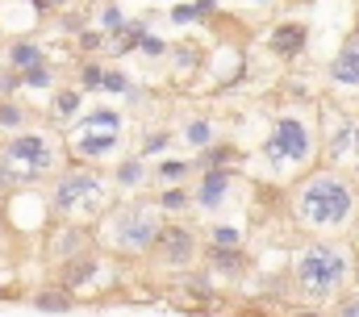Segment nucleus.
<instances>
[{"label":"nucleus","mask_w":359,"mask_h":317,"mask_svg":"<svg viewBox=\"0 0 359 317\" xmlns=\"http://www.w3.org/2000/svg\"><path fill=\"white\" fill-rule=\"evenodd\" d=\"M288 217L313 238H347L359 226V184L351 171L318 163L288 188Z\"/></svg>","instance_id":"f257e3e1"},{"label":"nucleus","mask_w":359,"mask_h":317,"mask_svg":"<svg viewBox=\"0 0 359 317\" xmlns=\"http://www.w3.org/2000/svg\"><path fill=\"white\" fill-rule=\"evenodd\" d=\"M359 246L347 238H309L292 250L288 280L309 305H330L355 284Z\"/></svg>","instance_id":"f03ea898"},{"label":"nucleus","mask_w":359,"mask_h":317,"mask_svg":"<svg viewBox=\"0 0 359 317\" xmlns=\"http://www.w3.org/2000/svg\"><path fill=\"white\" fill-rule=\"evenodd\" d=\"M259 163L276 184H297L305 171L322 163V126L309 109H284L276 113L259 142Z\"/></svg>","instance_id":"7ed1b4c3"},{"label":"nucleus","mask_w":359,"mask_h":317,"mask_svg":"<svg viewBox=\"0 0 359 317\" xmlns=\"http://www.w3.org/2000/svg\"><path fill=\"white\" fill-rule=\"evenodd\" d=\"M46 201H50V217L55 222H76V226H96L113 201H117V188L109 180V171L100 167H84V163H72L46 184Z\"/></svg>","instance_id":"20e7f679"},{"label":"nucleus","mask_w":359,"mask_h":317,"mask_svg":"<svg viewBox=\"0 0 359 317\" xmlns=\"http://www.w3.org/2000/svg\"><path fill=\"white\" fill-rule=\"evenodd\" d=\"M163 213L155 201H142V196H126V201H113V209L92 226L96 230V246L104 255H117V259H147L155 238L163 230Z\"/></svg>","instance_id":"39448f33"},{"label":"nucleus","mask_w":359,"mask_h":317,"mask_svg":"<svg viewBox=\"0 0 359 317\" xmlns=\"http://www.w3.org/2000/svg\"><path fill=\"white\" fill-rule=\"evenodd\" d=\"M0 158L25 180V188H38V184H50L67 167L72 151H67V138L55 126H29L21 134L0 138Z\"/></svg>","instance_id":"423d86ee"},{"label":"nucleus","mask_w":359,"mask_h":317,"mask_svg":"<svg viewBox=\"0 0 359 317\" xmlns=\"http://www.w3.org/2000/svg\"><path fill=\"white\" fill-rule=\"evenodd\" d=\"M318 126H322V163L351 171L359 163V113H347L339 104H322Z\"/></svg>","instance_id":"0eeeda50"},{"label":"nucleus","mask_w":359,"mask_h":317,"mask_svg":"<svg viewBox=\"0 0 359 317\" xmlns=\"http://www.w3.org/2000/svg\"><path fill=\"white\" fill-rule=\"evenodd\" d=\"M201 250H205V238L196 234L192 226H184V222H163V230H159V238H155V246H151L147 259H151L159 271L180 276V271L201 267Z\"/></svg>","instance_id":"6e6552de"},{"label":"nucleus","mask_w":359,"mask_h":317,"mask_svg":"<svg viewBox=\"0 0 359 317\" xmlns=\"http://www.w3.org/2000/svg\"><path fill=\"white\" fill-rule=\"evenodd\" d=\"M50 280L63 284L67 292H92V288H104V284H113V259H109L100 246H92V250H80V255L55 263V267H50Z\"/></svg>","instance_id":"1a4fd4ad"},{"label":"nucleus","mask_w":359,"mask_h":317,"mask_svg":"<svg viewBox=\"0 0 359 317\" xmlns=\"http://www.w3.org/2000/svg\"><path fill=\"white\" fill-rule=\"evenodd\" d=\"M238 188V167H213V171H196V184H192V209L205 213V217H222L230 205H234V192Z\"/></svg>","instance_id":"9d476101"},{"label":"nucleus","mask_w":359,"mask_h":317,"mask_svg":"<svg viewBox=\"0 0 359 317\" xmlns=\"http://www.w3.org/2000/svg\"><path fill=\"white\" fill-rule=\"evenodd\" d=\"M92 246H96V230L92 226H76V222H50L46 238H42V250H46L50 267L72 259V255H80V250H92Z\"/></svg>","instance_id":"9b49d317"},{"label":"nucleus","mask_w":359,"mask_h":317,"mask_svg":"<svg viewBox=\"0 0 359 317\" xmlns=\"http://www.w3.org/2000/svg\"><path fill=\"white\" fill-rule=\"evenodd\" d=\"M326 83L343 96H359V21L343 38V46L334 50V59L326 63Z\"/></svg>","instance_id":"f8f14e48"},{"label":"nucleus","mask_w":359,"mask_h":317,"mask_svg":"<svg viewBox=\"0 0 359 317\" xmlns=\"http://www.w3.org/2000/svg\"><path fill=\"white\" fill-rule=\"evenodd\" d=\"M201 267L213 280H222V284H238L251 271V255H247V246H205L201 250Z\"/></svg>","instance_id":"ddd939ff"},{"label":"nucleus","mask_w":359,"mask_h":317,"mask_svg":"<svg viewBox=\"0 0 359 317\" xmlns=\"http://www.w3.org/2000/svg\"><path fill=\"white\" fill-rule=\"evenodd\" d=\"M264 42H268V50L280 59V63H297V59L309 50V25H305V21H297V17L276 21Z\"/></svg>","instance_id":"4468645a"},{"label":"nucleus","mask_w":359,"mask_h":317,"mask_svg":"<svg viewBox=\"0 0 359 317\" xmlns=\"http://www.w3.org/2000/svg\"><path fill=\"white\" fill-rule=\"evenodd\" d=\"M84 109H88V92L76 88V83H63V88H55L50 100H46V121H50L59 134H67Z\"/></svg>","instance_id":"2eb2a0df"},{"label":"nucleus","mask_w":359,"mask_h":317,"mask_svg":"<svg viewBox=\"0 0 359 317\" xmlns=\"http://www.w3.org/2000/svg\"><path fill=\"white\" fill-rule=\"evenodd\" d=\"M50 55H46V46L38 42V38H29V34H17V38H8L4 42V50H0V63H8L17 76H25V72H34V67H42Z\"/></svg>","instance_id":"dca6fc26"},{"label":"nucleus","mask_w":359,"mask_h":317,"mask_svg":"<svg viewBox=\"0 0 359 317\" xmlns=\"http://www.w3.org/2000/svg\"><path fill=\"white\" fill-rule=\"evenodd\" d=\"M109 180L117 192H142L151 184V158H142L138 151L134 155H117L113 167H109Z\"/></svg>","instance_id":"f3484780"},{"label":"nucleus","mask_w":359,"mask_h":317,"mask_svg":"<svg viewBox=\"0 0 359 317\" xmlns=\"http://www.w3.org/2000/svg\"><path fill=\"white\" fill-rule=\"evenodd\" d=\"M176 284H180V292H184V301H192L196 309H213V305H217V280H213L205 267L180 271Z\"/></svg>","instance_id":"a211bd4d"},{"label":"nucleus","mask_w":359,"mask_h":317,"mask_svg":"<svg viewBox=\"0 0 359 317\" xmlns=\"http://www.w3.org/2000/svg\"><path fill=\"white\" fill-rule=\"evenodd\" d=\"M168 63H172V76H176V83H188V79H196L201 72H205L209 50H205L201 42H172Z\"/></svg>","instance_id":"6ab92c4d"},{"label":"nucleus","mask_w":359,"mask_h":317,"mask_svg":"<svg viewBox=\"0 0 359 317\" xmlns=\"http://www.w3.org/2000/svg\"><path fill=\"white\" fill-rule=\"evenodd\" d=\"M25 301H29V309H34V313H46V317H63V313H72V309H76V292H67V288H63V284H55V280H50V284H42V288H34Z\"/></svg>","instance_id":"aec40b11"},{"label":"nucleus","mask_w":359,"mask_h":317,"mask_svg":"<svg viewBox=\"0 0 359 317\" xmlns=\"http://www.w3.org/2000/svg\"><path fill=\"white\" fill-rule=\"evenodd\" d=\"M72 130H96V134H126V113L113 104H88Z\"/></svg>","instance_id":"412c9836"},{"label":"nucleus","mask_w":359,"mask_h":317,"mask_svg":"<svg viewBox=\"0 0 359 317\" xmlns=\"http://www.w3.org/2000/svg\"><path fill=\"white\" fill-rule=\"evenodd\" d=\"M55 88H63V67H59V59H46L42 67H34V72L21 76V92H29V96H46V100H50Z\"/></svg>","instance_id":"4be33fe9"},{"label":"nucleus","mask_w":359,"mask_h":317,"mask_svg":"<svg viewBox=\"0 0 359 317\" xmlns=\"http://www.w3.org/2000/svg\"><path fill=\"white\" fill-rule=\"evenodd\" d=\"M238 158H243V151L234 147V142H213V147H205V151H196V155L188 158L192 163V171H213V167H238Z\"/></svg>","instance_id":"5701e85b"},{"label":"nucleus","mask_w":359,"mask_h":317,"mask_svg":"<svg viewBox=\"0 0 359 317\" xmlns=\"http://www.w3.org/2000/svg\"><path fill=\"white\" fill-rule=\"evenodd\" d=\"M29 126H34V109H29L21 96H4V100H0V138L21 134V130H29Z\"/></svg>","instance_id":"b1692460"},{"label":"nucleus","mask_w":359,"mask_h":317,"mask_svg":"<svg viewBox=\"0 0 359 317\" xmlns=\"http://www.w3.org/2000/svg\"><path fill=\"white\" fill-rule=\"evenodd\" d=\"M188 175H196L188 158L163 155V158H155V163H151V184H155V188H176V184H184Z\"/></svg>","instance_id":"393cba45"},{"label":"nucleus","mask_w":359,"mask_h":317,"mask_svg":"<svg viewBox=\"0 0 359 317\" xmlns=\"http://www.w3.org/2000/svg\"><path fill=\"white\" fill-rule=\"evenodd\" d=\"M147 34H151V21H147V17H130V25L109 42V55H113V59H130V55H138V46H142Z\"/></svg>","instance_id":"a878e982"},{"label":"nucleus","mask_w":359,"mask_h":317,"mask_svg":"<svg viewBox=\"0 0 359 317\" xmlns=\"http://www.w3.org/2000/svg\"><path fill=\"white\" fill-rule=\"evenodd\" d=\"M205 246H247V226L243 222H226V217H213L205 226Z\"/></svg>","instance_id":"bb28decb"},{"label":"nucleus","mask_w":359,"mask_h":317,"mask_svg":"<svg viewBox=\"0 0 359 317\" xmlns=\"http://www.w3.org/2000/svg\"><path fill=\"white\" fill-rule=\"evenodd\" d=\"M151 201H155L159 213L172 217V222H180L184 213H192V188H184V184H176V188H159Z\"/></svg>","instance_id":"cd10ccee"},{"label":"nucleus","mask_w":359,"mask_h":317,"mask_svg":"<svg viewBox=\"0 0 359 317\" xmlns=\"http://www.w3.org/2000/svg\"><path fill=\"white\" fill-rule=\"evenodd\" d=\"M180 138H184V147H192V151H205V147L222 142V138H217V121H213V117H188V121H184V130H180Z\"/></svg>","instance_id":"c85d7f7f"},{"label":"nucleus","mask_w":359,"mask_h":317,"mask_svg":"<svg viewBox=\"0 0 359 317\" xmlns=\"http://www.w3.org/2000/svg\"><path fill=\"white\" fill-rule=\"evenodd\" d=\"M92 25H96V29H100V34L113 42V38H117V34L130 25V17H126V8H121L117 0H104V4H96V17H92Z\"/></svg>","instance_id":"c756f323"},{"label":"nucleus","mask_w":359,"mask_h":317,"mask_svg":"<svg viewBox=\"0 0 359 317\" xmlns=\"http://www.w3.org/2000/svg\"><path fill=\"white\" fill-rule=\"evenodd\" d=\"M172 142H176V134H172L168 126H151V130H142V138H138V155L142 158H163L172 151Z\"/></svg>","instance_id":"7c9ffc66"},{"label":"nucleus","mask_w":359,"mask_h":317,"mask_svg":"<svg viewBox=\"0 0 359 317\" xmlns=\"http://www.w3.org/2000/svg\"><path fill=\"white\" fill-rule=\"evenodd\" d=\"M88 25H92V17H84L80 8H63V13H55V17H50V29H55L59 38H72V42H76Z\"/></svg>","instance_id":"2f4dec72"},{"label":"nucleus","mask_w":359,"mask_h":317,"mask_svg":"<svg viewBox=\"0 0 359 317\" xmlns=\"http://www.w3.org/2000/svg\"><path fill=\"white\" fill-rule=\"evenodd\" d=\"M104 67L109 63H100V59H76V88H84V92H100V83H104Z\"/></svg>","instance_id":"473e14b6"},{"label":"nucleus","mask_w":359,"mask_h":317,"mask_svg":"<svg viewBox=\"0 0 359 317\" xmlns=\"http://www.w3.org/2000/svg\"><path fill=\"white\" fill-rule=\"evenodd\" d=\"M76 50H80L84 59H96L100 50H109V38H104V34H100L96 25H88V29H84V34L76 38Z\"/></svg>","instance_id":"72a5a7b5"},{"label":"nucleus","mask_w":359,"mask_h":317,"mask_svg":"<svg viewBox=\"0 0 359 317\" xmlns=\"http://www.w3.org/2000/svg\"><path fill=\"white\" fill-rule=\"evenodd\" d=\"M130 88H134V79L126 76L121 67H113V63L104 67V83H100V92H104V96H126Z\"/></svg>","instance_id":"f704fd0d"},{"label":"nucleus","mask_w":359,"mask_h":317,"mask_svg":"<svg viewBox=\"0 0 359 317\" xmlns=\"http://www.w3.org/2000/svg\"><path fill=\"white\" fill-rule=\"evenodd\" d=\"M168 21H172V25H184V29H188V25H201L196 4H192V0H180V4H172V8H168Z\"/></svg>","instance_id":"c9c22d12"},{"label":"nucleus","mask_w":359,"mask_h":317,"mask_svg":"<svg viewBox=\"0 0 359 317\" xmlns=\"http://www.w3.org/2000/svg\"><path fill=\"white\" fill-rule=\"evenodd\" d=\"M138 55H147V59H155V63H159V59H168V55H172V42H168V38H159V34H147V38H142V46H138Z\"/></svg>","instance_id":"e433bc0d"},{"label":"nucleus","mask_w":359,"mask_h":317,"mask_svg":"<svg viewBox=\"0 0 359 317\" xmlns=\"http://www.w3.org/2000/svg\"><path fill=\"white\" fill-rule=\"evenodd\" d=\"M4 96H21V76L8 67V63H0V100Z\"/></svg>","instance_id":"4c0bfd02"},{"label":"nucleus","mask_w":359,"mask_h":317,"mask_svg":"<svg viewBox=\"0 0 359 317\" xmlns=\"http://www.w3.org/2000/svg\"><path fill=\"white\" fill-rule=\"evenodd\" d=\"M192 4H196V17H201V25L222 17V0H192Z\"/></svg>","instance_id":"58836bf2"},{"label":"nucleus","mask_w":359,"mask_h":317,"mask_svg":"<svg viewBox=\"0 0 359 317\" xmlns=\"http://www.w3.org/2000/svg\"><path fill=\"white\" fill-rule=\"evenodd\" d=\"M339 317H359V288L347 292V297H339Z\"/></svg>","instance_id":"ea45409f"},{"label":"nucleus","mask_w":359,"mask_h":317,"mask_svg":"<svg viewBox=\"0 0 359 317\" xmlns=\"http://www.w3.org/2000/svg\"><path fill=\"white\" fill-rule=\"evenodd\" d=\"M25 4H29V13H34V17H42V21H46V17H55L50 0H25Z\"/></svg>","instance_id":"a19ab883"},{"label":"nucleus","mask_w":359,"mask_h":317,"mask_svg":"<svg viewBox=\"0 0 359 317\" xmlns=\"http://www.w3.org/2000/svg\"><path fill=\"white\" fill-rule=\"evenodd\" d=\"M121 100H126V104H130V109H138V104H142V100H147V88H138V83H134V88H130V92H126V96H121Z\"/></svg>","instance_id":"79ce46f5"},{"label":"nucleus","mask_w":359,"mask_h":317,"mask_svg":"<svg viewBox=\"0 0 359 317\" xmlns=\"http://www.w3.org/2000/svg\"><path fill=\"white\" fill-rule=\"evenodd\" d=\"M50 8H55V13H63V8H76V0H50Z\"/></svg>","instance_id":"37998d69"},{"label":"nucleus","mask_w":359,"mask_h":317,"mask_svg":"<svg viewBox=\"0 0 359 317\" xmlns=\"http://www.w3.org/2000/svg\"><path fill=\"white\" fill-rule=\"evenodd\" d=\"M292 317H326V313H322V309H313V305H309V309H297V313H292Z\"/></svg>","instance_id":"c03bdc74"},{"label":"nucleus","mask_w":359,"mask_h":317,"mask_svg":"<svg viewBox=\"0 0 359 317\" xmlns=\"http://www.w3.org/2000/svg\"><path fill=\"white\" fill-rule=\"evenodd\" d=\"M247 4H251V8H271L276 0H247Z\"/></svg>","instance_id":"a18cd8bd"},{"label":"nucleus","mask_w":359,"mask_h":317,"mask_svg":"<svg viewBox=\"0 0 359 317\" xmlns=\"http://www.w3.org/2000/svg\"><path fill=\"white\" fill-rule=\"evenodd\" d=\"M13 297H17L13 288H0V305H4V301H13Z\"/></svg>","instance_id":"49530a36"},{"label":"nucleus","mask_w":359,"mask_h":317,"mask_svg":"<svg viewBox=\"0 0 359 317\" xmlns=\"http://www.w3.org/2000/svg\"><path fill=\"white\" fill-rule=\"evenodd\" d=\"M4 226H8V222H4V201H0V230H4Z\"/></svg>","instance_id":"de8ad7c7"},{"label":"nucleus","mask_w":359,"mask_h":317,"mask_svg":"<svg viewBox=\"0 0 359 317\" xmlns=\"http://www.w3.org/2000/svg\"><path fill=\"white\" fill-rule=\"evenodd\" d=\"M351 180H355V184H359V163H355V167H351Z\"/></svg>","instance_id":"09e8293b"},{"label":"nucleus","mask_w":359,"mask_h":317,"mask_svg":"<svg viewBox=\"0 0 359 317\" xmlns=\"http://www.w3.org/2000/svg\"><path fill=\"white\" fill-rule=\"evenodd\" d=\"M0 50H4V25H0Z\"/></svg>","instance_id":"8fccbe9b"},{"label":"nucleus","mask_w":359,"mask_h":317,"mask_svg":"<svg viewBox=\"0 0 359 317\" xmlns=\"http://www.w3.org/2000/svg\"><path fill=\"white\" fill-rule=\"evenodd\" d=\"M292 4H313V0H292Z\"/></svg>","instance_id":"3c124183"},{"label":"nucleus","mask_w":359,"mask_h":317,"mask_svg":"<svg viewBox=\"0 0 359 317\" xmlns=\"http://www.w3.org/2000/svg\"><path fill=\"white\" fill-rule=\"evenodd\" d=\"M355 288H359V267H355Z\"/></svg>","instance_id":"603ef678"},{"label":"nucleus","mask_w":359,"mask_h":317,"mask_svg":"<svg viewBox=\"0 0 359 317\" xmlns=\"http://www.w3.org/2000/svg\"><path fill=\"white\" fill-rule=\"evenodd\" d=\"M88 4H104V0H88Z\"/></svg>","instance_id":"864d4df0"},{"label":"nucleus","mask_w":359,"mask_h":317,"mask_svg":"<svg viewBox=\"0 0 359 317\" xmlns=\"http://www.w3.org/2000/svg\"><path fill=\"white\" fill-rule=\"evenodd\" d=\"M355 238H359V226H355ZM355 246H359V242H355Z\"/></svg>","instance_id":"5fc2aeb1"},{"label":"nucleus","mask_w":359,"mask_h":317,"mask_svg":"<svg viewBox=\"0 0 359 317\" xmlns=\"http://www.w3.org/2000/svg\"><path fill=\"white\" fill-rule=\"evenodd\" d=\"M0 288H4V276H0Z\"/></svg>","instance_id":"6e6d98bb"},{"label":"nucleus","mask_w":359,"mask_h":317,"mask_svg":"<svg viewBox=\"0 0 359 317\" xmlns=\"http://www.w3.org/2000/svg\"><path fill=\"white\" fill-rule=\"evenodd\" d=\"M355 4H359V0H355Z\"/></svg>","instance_id":"4d7b16f0"}]
</instances>
